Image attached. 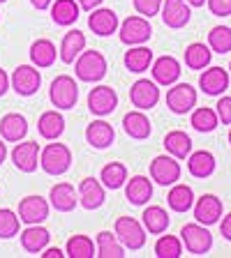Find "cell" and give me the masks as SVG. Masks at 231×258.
Here are the masks:
<instances>
[{"label":"cell","mask_w":231,"mask_h":258,"mask_svg":"<svg viewBox=\"0 0 231 258\" xmlns=\"http://www.w3.org/2000/svg\"><path fill=\"white\" fill-rule=\"evenodd\" d=\"M107 58H104L100 51H81L79 58L74 60V74L79 81H83V83H97V81H102L104 76H107Z\"/></svg>","instance_id":"obj_1"},{"label":"cell","mask_w":231,"mask_h":258,"mask_svg":"<svg viewBox=\"0 0 231 258\" xmlns=\"http://www.w3.org/2000/svg\"><path fill=\"white\" fill-rule=\"evenodd\" d=\"M39 166L49 175H65L72 166V150L65 143L51 141L39 150Z\"/></svg>","instance_id":"obj_2"},{"label":"cell","mask_w":231,"mask_h":258,"mask_svg":"<svg viewBox=\"0 0 231 258\" xmlns=\"http://www.w3.org/2000/svg\"><path fill=\"white\" fill-rule=\"evenodd\" d=\"M49 99L58 111H70L79 102V83L67 74L56 76L49 88Z\"/></svg>","instance_id":"obj_3"},{"label":"cell","mask_w":231,"mask_h":258,"mask_svg":"<svg viewBox=\"0 0 231 258\" xmlns=\"http://www.w3.org/2000/svg\"><path fill=\"white\" fill-rule=\"evenodd\" d=\"M113 233L118 235L123 247L129 249V251H139L146 244V228L134 217H118L116 224H113Z\"/></svg>","instance_id":"obj_4"},{"label":"cell","mask_w":231,"mask_h":258,"mask_svg":"<svg viewBox=\"0 0 231 258\" xmlns=\"http://www.w3.org/2000/svg\"><path fill=\"white\" fill-rule=\"evenodd\" d=\"M118 37L125 46H136V44H146L153 37L151 21L141 14L127 16L123 23L118 26Z\"/></svg>","instance_id":"obj_5"},{"label":"cell","mask_w":231,"mask_h":258,"mask_svg":"<svg viewBox=\"0 0 231 258\" xmlns=\"http://www.w3.org/2000/svg\"><path fill=\"white\" fill-rule=\"evenodd\" d=\"M180 240H183L185 249L192 256H206L213 249V235L204 224L194 221V224H185L180 228Z\"/></svg>","instance_id":"obj_6"},{"label":"cell","mask_w":231,"mask_h":258,"mask_svg":"<svg viewBox=\"0 0 231 258\" xmlns=\"http://www.w3.org/2000/svg\"><path fill=\"white\" fill-rule=\"evenodd\" d=\"M42 86V74L35 64H19L10 76V88L21 97H32Z\"/></svg>","instance_id":"obj_7"},{"label":"cell","mask_w":231,"mask_h":258,"mask_svg":"<svg viewBox=\"0 0 231 258\" xmlns=\"http://www.w3.org/2000/svg\"><path fill=\"white\" fill-rule=\"evenodd\" d=\"M180 173H183V168H180L176 157H171V155H157L151 161V180L162 184V187L176 184L180 180Z\"/></svg>","instance_id":"obj_8"},{"label":"cell","mask_w":231,"mask_h":258,"mask_svg":"<svg viewBox=\"0 0 231 258\" xmlns=\"http://www.w3.org/2000/svg\"><path fill=\"white\" fill-rule=\"evenodd\" d=\"M167 106L176 115H185L197 106V88H192L190 83H173L167 90Z\"/></svg>","instance_id":"obj_9"},{"label":"cell","mask_w":231,"mask_h":258,"mask_svg":"<svg viewBox=\"0 0 231 258\" xmlns=\"http://www.w3.org/2000/svg\"><path fill=\"white\" fill-rule=\"evenodd\" d=\"M118 106V92L111 86H95L88 92V111L97 118H104Z\"/></svg>","instance_id":"obj_10"},{"label":"cell","mask_w":231,"mask_h":258,"mask_svg":"<svg viewBox=\"0 0 231 258\" xmlns=\"http://www.w3.org/2000/svg\"><path fill=\"white\" fill-rule=\"evenodd\" d=\"M129 102H132L134 108L151 111L160 102V86H157L155 81H148V79L134 81L132 88H129Z\"/></svg>","instance_id":"obj_11"},{"label":"cell","mask_w":231,"mask_h":258,"mask_svg":"<svg viewBox=\"0 0 231 258\" xmlns=\"http://www.w3.org/2000/svg\"><path fill=\"white\" fill-rule=\"evenodd\" d=\"M39 143L37 141H19L14 145V150L10 152L14 166L21 173H35L39 166Z\"/></svg>","instance_id":"obj_12"},{"label":"cell","mask_w":231,"mask_h":258,"mask_svg":"<svg viewBox=\"0 0 231 258\" xmlns=\"http://www.w3.org/2000/svg\"><path fill=\"white\" fill-rule=\"evenodd\" d=\"M49 210H51V203L42 196H23L19 201V219L23 224H42V221L49 219Z\"/></svg>","instance_id":"obj_13"},{"label":"cell","mask_w":231,"mask_h":258,"mask_svg":"<svg viewBox=\"0 0 231 258\" xmlns=\"http://www.w3.org/2000/svg\"><path fill=\"white\" fill-rule=\"evenodd\" d=\"M76 191H79V205L86 210L102 208L104 201H107V187L97 177H83Z\"/></svg>","instance_id":"obj_14"},{"label":"cell","mask_w":231,"mask_h":258,"mask_svg":"<svg viewBox=\"0 0 231 258\" xmlns=\"http://www.w3.org/2000/svg\"><path fill=\"white\" fill-rule=\"evenodd\" d=\"M192 210H194V219L199 224L213 226L220 221L222 212H224V205H222V199H217L215 194H204L201 199H197Z\"/></svg>","instance_id":"obj_15"},{"label":"cell","mask_w":231,"mask_h":258,"mask_svg":"<svg viewBox=\"0 0 231 258\" xmlns=\"http://www.w3.org/2000/svg\"><path fill=\"white\" fill-rule=\"evenodd\" d=\"M151 74H153V81H155L157 86L169 88V86H173V83L180 79L183 70H180V62H178L173 55H162V58L153 60Z\"/></svg>","instance_id":"obj_16"},{"label":"cell","mask_w":231,"mask_h":258,"mask_svg":"<svg viewBox=\"0 0 231 258\" xmlns=\"http://www.w3.org/2000/svg\"><path fill=\"white\" fill-rule=\"evenodd\" d=\"M118 26H120L118 14L109 10V7H95L90 12V16H88V28L97 37H109L113 32H118Z\"/></svg>","instance_id":"obj_17"},{"label":"cell","mask_w":231,"mask_h":258,"mask_svg":"<svg viewBox=\"0 0 231 258\" xmlns=\"http://www.w3.org/2000/svg\"><path fill=\"white\" fill-rule=\"evenodd\" d=\"M160 16L167 28L178 30V28H185L190 23L192 12H190V5L185 0H164V3H162V10H160Z\"/></svg>","instance_id":"obj_18"},{"label":"cell","mask_w":231,"mask_h":258,"mask_svg":"<svg viewBox=\"0 0 231 258\" xmlns=\"http://www.w3.org/2000/svg\"><path fill=\"white\" fill-rule=\"evenodd\" d=\"M229 81H231L229 70L208 67V70H204V74L199 76V88L210 97H220L229 90Z\"/></svg>","instance_id":"obj_19"},{"label":"cell","mask_w":231,"mask_h":258,"mask_svg":"<svg viewBox=\"0 0 231 258\" xmlns=\"http://www.w3.org/2000/svg\"><path fill=\"white\" fill-rule=\"evenodd\" d=\"M49 203L56 212H72L79 205V191L70 182H58L49 191Z\"/></svg>","instance_id":"obj_20"},{"label":"cell","mask_w":231,"mask_h":258,"mask_svg":"<svg viewBox=\"0 0 231 258\" xmlns=\"http://www.w3.org/2000/svg\"><path fill=\"white\" fill-rule=\"evenodd\" d=\"M28 134V120L21 113H5L0 118V139L5 143H19Z\"/></svg>","instance_id":"obj_21"},{"label":"cell","mask_w":231,"mask_h":258,"mask_svg":"<svg viewBox=\"0 0 231 258\" xmlns=\"http://www.w3.org/2000/svg\"><path fill=\"white\" fill-rule=\"evenodd\" d=\"M86 141L95 150H107L116 141V129L107 122V120H93L86 127Z\"/></svg>","instance_id":"obj_22"},{"label":"cell","mask_w":231,"mask_h":258,"mask_svg":"<svg viewBox=\"0 0 231 258\" xmlns=\"http://www.w3.org/2000/svg\"><path fill=\"white\" fill-rule=\"evenodd\" d=\"M123 129H125V134H127L129 139H134V141H146L153 132L151 120H148V115H146L141 108H134V111L125 113L123 115Z\"/></svg>","instance_id":"obj_23"},{"label":"cell","mask_w":231,"mask_h":258,"mask_svg":"<svg viewBox=\"0 0 231 258\" xmlns=\"http://www.w3.org/2000/svg\"><path fill=\"white\" fill-rule=\"evenodd\" d=\"M19 240H21L23 251L39 253L44 247H49L51 233H49L42 224H28V228H23V231L19 233Z\"/></svg>","instance_id":"obj_24"},{"label":"cell","mask_w":231,"mask_h":258,"mask_svg":"<svg viewBox=\"0 0 231 258\" xmlns=\"http://www.w3.org/2000/svg\"><path fill=\"white\" fill-rule=\"evenodd\" d=\"M125 199L132 205H148V201L153 199V180H148L146 175H134L125 182Z\"/></svg>","instance_id":"obj_25"},{"label":"cell","mask_w":231,"mask_h":258,"mask_svg":"<svg viewBox=\"0 0 231 258\" xmlns=\"http://www.w3.org/2000/svg\"><path fill=\"white\" fill-rule=\"evenodd\" d=\"M37 132L44 141H58L65 132V118L58 108L54 111H44L37 120Z\"/></svg>","instance_id":"obj_26"},{"label":"cell","mask_w":231,"mask_h":258,"mask_svg":"<svg viewBox=\"0 0 231 258\" xmlns=\"http://www.w3.org/2000/svg\"><path fill=\"white\" fill-rule=\"evenodd\" d=\"M215 155L208 150H197V152H190L188 157V171L192 177H199V180H206L215 173Z\"/></svg>","instance_id":"obj_27"},{"label":"cell","mask_w":231,"mask_h":258,"mask_svg":"<svg viewBox=\"0 0 231 258\" xmlns=\"http://www.w3.org/2000/svg\"><path fill=\"white\" fill-rule=\"evenodd\" d=\"M141 224H144L146 233L160 235V233H167L171 219H169V212L162 205H146L144 215H141Z\"/></svg>","instance_id":"obj_28"},{"label":"cell","mask_w":231,"mask_h":258,"mask_svg":"<svg viewBox=\"0 0 231 258\" xmlns=\"http://www.w3.org/2000/svg\"><path fill=\"white\" fill-rule=\"evenodd\" d=\"M83 48H86V35L81 30H70V32H65L63 42H60L58 58L63 60L65 64H72L76 58H79V53Z\"/></svg>","instance_id":"obj_29"},{"label":"cell","mask_w":231,"mask_h":258,"mask_svg":"<svg viewBox=\"0 0 231 258\" xmlns=\"http://www.w3.org/2000/svg\"><path fill=\"white\" fill-rule=\"evenodd\" d=\"M49 10H51V21L63 28L76 23V19L81 14V7L76 0H54Z\"/></svg>","instance_id":"obj_30"},{"label":"cell","mask_w":231,"mask_h":258,"mask_svg":"<svg viewBox=\"0 0 231 258\" xmlns=\"http://www.w3.org/2000/svg\"><path fill=\"white\" fill-rule=\"evenodd\" d=\"M127 72L132 74H141V72H148L153 64V51L144 44H136V46H129V51H125L123 58Z\"/></svg>","instance_id":"obj_31"},{"label":"cell","mask_w":231,"mask_h":258,"mask_svg":"<svg viewBox=\"0 0 231 258\" xmlns=\"http://www.w3.org/2000/svg\"><path fill=\"white\" fill-rule=\"evenodd\" d=\"M56 58H58V51H56V44L51 42V39L42 37L30 44V62L35 64V67L47 70V67H51V64L56 62Z\"/></svg>","instance_id":"obj_32"},{"label":"cell","mask_w":231,"mask_h":258,"mask_svg":"<svg viewBox=\"0 0 231 258\" xmlns=\"http://www.w3.org/2000/svg\"><path fill=\"white\" fill-rule=\"evenodd\" d=\"M97 256L100 258H125L127 253H125V247L123 242L118 240V235L111 231H100L97 233Z\"/></svg>","instance_id":"obj_33"},{"label":"cell","mask_w":231,"mask_h":258,"mask_svg":"<svg viewBox=\"0 0 231 258\" xmlns=\"http://www.w3.org/2000/svg\"><path fill=\"white\" fill-rule=\"evenodd\" d=\"M210 58H213V51H210V46L204 42H192L185 48V67L192 72L206 70L210 64Z\"/></svg>","instance_id":"obj_34"},{"label":"cell","mask_w":231,"mask_h":258,"mask_svg":"<svg viewBox=\"0 0 231 258\" xmlns=\"http://www.w3.org/2000/svg\"><path fill=\"white\" fill-rule=\"evenodd\" d=\"M167 205L173 210V212H188V210H192L194 205V191L190 184H171V189H169L167 194Z\"/></svg>","instance_id":"obj_35"},{"label":"cell","mask_w":231,"mask_h":258,"mask_svg":"<svg viewBox=\"0 0 231 258\" xmlns=\"http://www.w3.org/2000/svg\"><path fill=\"white\" fill-rule=\"evenodd\" d=\"M164 148L176 159H188L190 152H192V139L180 129H173V132H169L164 136Z\"/></svg>","instance_id":"obj_36"},{"label":"cell","mask_w":231,"mask_h":258,"mask_svg":"<svg viewBox=\"0 0 231 258\" xmlns=\"http://www.w3.org/2000/svg\"><path fill=\"white\" fill-rule=\"evenodd\" d=\"M100 182L107 189H111V191L125 187V182H127V166L120 164V161H109L107 166H102V171H100Z\"/></svg>","instance_id":"obj_37"},{"label":"cell","mask_w":231,"mask_h":258,"mask_svg":"<svg viewBox=\"0 0 231 258\" xmlns=\"http://www.w3.org/2000/svg\"><path fill=\"white\" fill-rule=\"evenodd\" d=\"M65 256H70V258H93V256H97V247L93 244V240L88 235L76 233V235H72L70 240H67V244H65Z\"/></svg>","instance_id":"obj_38"},{"label":"cell","mask_w":231,"mask_h":258,"mask_svg":"<svg viewBox=\"0 0 231 258\" xmlns=\"http://www.w3.org/2000/svg\"><path fill=\"white\" fill-rule=\"evenodd\" d=\"M190 124H192L197 132H201V134H210V132H215V129H217V124H220V118H217L215 108L199 106V108H192V118H190Z\"/></svg>","instance_id":"obj_39"},{"label":"cell","mask_w":231,"mask_h":258,"mask_svg":"<svg viewBox=\"0 0 231 258\" xmlns=\"http://www.w3.org/2000/svg\"><path fill=\"white\" fill-rule=\"evenodd\" d=\"M155 256L157 258H180L183 256V240L176 235H162L155 242Z\"/></svg>","instance_id":"obj_40"},{"label":"cell","mask_w":231,"mask_h":258,"mask_svg":"<svg viewBox=\"0 0 231 258\" xmlns=\"http://www.w3.org/2000/svg\"><path fill=\"white\" fill-rule=\"evenodd\" d=\"M208 46L213 53H229L231 51V28L229 26H215L208 32Z\"/></svg>","instance_id":"obj_41"},{"label":"cell","mask_w":231,"mask_h":258,"mask_svg":"<svg viewBox=\"0 0 231 258\" xmlns=\"http://www.w3.org/2000/svg\"><path fill=\"white\" fill-rule=\"evenodd\" d=\"M19 215L10 208H0V240H10L19 235Z\"/></svg>","instance_id":"obj_42"},{"label":"cell","mask_w":231,"mask_h":258,"mask_svg":"<svg viewBox=\"0 0 231 258\" xmlns=\"http://www.w3.org/2000/svg\"><path fill=\"white\" fill-rule=\"evenodd\" d=\"M162 3H164V0H132V5H134L136 14L146 16V19H153V16L160 14Z\"/></svg>","instance_id":"obj_43"},{"label":"cell","mask_w":231,"mask_h":258,"mask_svg":"<svg viewBox=\"0 0 231 258\" xmlns=\"http://www.w3.org/2000/svg\"><path fill=\"white\" fill-rule=\"evenodd\" d=\"M215 113L222 124H231V97L220 95V102L215 104Z\"/></svg>","instance_id":"obj_44"},{"label":"cell","mask_w":231,"mask_h":258,"mask_svg":"<svg viewBox=\"0 0 231 258\" xmlns=\"http://www.w3.org/2000/svg\"><path fill=\"white\" fill-rule=\"evenodd\" d=\"M206 5L213 16H231V0H206Z\"/></svg>","instance_id":"obj_45"},{"label":"cell","mask_w":231,"mask_h":258,"mask_svg":"<svg viewBox=\"0 0 231 258\" xmlns=\"http://www.w3.org/2000/svg\"><path fill=\"white\" fill-rule=\"evenodd\" d=\"M220 233H222V237H224V240L231 242V212L222 217V221H220Z\"/></svg>","instance_id":"obj_46"},{"label":"cell","mask_w":231,"mask_h":258,"mask_svg":"<svg viewBox=\"0 0 231 258\" xmlns=\"http://www.w3.org/2000/svg\"><path fill=\"white\" fill-rule=\"evenodd\" d=\"M39 256H42V258H63L65 253L60 251L58 247H44L42 251H39Z\"/></svg>","instance_id":"obj_47"},{"label":"cell","mask_w":231,"mask_h":258,"mask_svg":"<svg viewBox=\"0 0 231 258\" xmlns=\"http://www.w3.org/2000/svg\"><path fill=\"white\" fill-rule=\"evenodd\" d=\"M76 3H79V7L83 12H93L95 10V7H100L104 3V0H76Z\"/></svg>","instance_id":"obj_48"},{"label":"cell","mask_w":231,"mask_h":258,"mask_svg":"<svg viewBox=\"0 0 231 258\" xmlns=\"http://www.w3.org/2000/svg\"><path fill=\"white\" fill-rule=\"evenodd\" d=\"M10 90V76H7V72L0 67V97L5 95V92Z\"/></svg>","instance_id":"obj_49"},{"label":"cell","mask_w":231,"mask_h":258,"mask_svg":"<svg viewBox=\"0 0 231 258\" xmlns=\"http://www.w3.org/2000/svg\"><path fill=\"white\" fill-rule=\"evenodd\" d=\"M51 3H54V0H30V5L35 7V10H39V12L49 10V7H51Z\"/></svg>","instance_id":"obj_50"},{"label":"cell","mask_w":231,"mask_h":258,"mask_svg":"<svg viewBox=\"0 0 231 258\" xmlns=\"http://www.w3.org/2000/svg\"><path fill=\"white\" fill-rule=\"evenodd\" d=\"M7 159V145H5V139H0V164Z\"/></svg>","instance_id":"obj_51"},{"label":"cell","mask_w":231,"mask_h":258,"mask_svg":"<svg viewBox=\"0 0 231 258\" xmlns=\"http://www.w3.org/2000/svg\"><path fill=\"white\" fill-rule=\"evenodd\" d=\"M190 7H204L206 5V0H185Z\"/></svg>","instance_id":"obj_52"},{"label":"cell","mask_w":231,"mask_h":258,"mask_svg":"<svg viewBox=\"0 0 231 258\" xmlns=\"http://www.w3.org/2000/svg\"><path fill=\"white\" fill-rule=\"evenodd\" d=\"M229 143H231V129H229Z\"/></svg>","instance_id":"obj_53"},{"label":"cell","mask_w":231,"mask_h":258,"mask_svg":"<svg viewBox=\"0 0 231 258\" xmlns=\"http://www.w3.org/2000/svg\"><path fill=\"white\" fill-rule=\"evenodd\" d=\"M229 74H231V62H229Z\"/></svg>","instance_id":"obj_54"},{"label":"cell","mask_w":231,"mask_h":258,"mask_svg":"<svg viewBox=\"0 0 231 258\" xmlns=\"http://www.w3.org/2000/svg\"><path fill=\"white\" fill-rule=\"evenodd\" d=\"M0 3H7V0H0Z\"/></svg>","instance_id":"obj_55"}]
</instances>
